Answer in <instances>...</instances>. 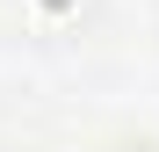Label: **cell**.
<instances>
[{
    "instance_id": "obj_1",
    "label": "cell",
    "mask_w": 159,
    "mask_h": 152,
    "mask_svg": "<svg viewBox=\"0 0 159 152\" xmlns=\"http://www.w3.org/2000/svg\"><path fill=\"white\" fill-rule=\"evenodd\" d=\"M22 15H29L36 36H58V29H72V22L87 15V0H22Z\"/></svg>"
}]
</instances>
